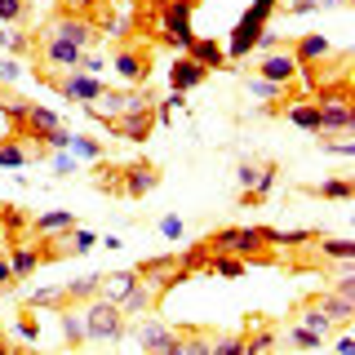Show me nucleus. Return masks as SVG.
Instances as JSON below:
<instances>
[{"label": "nucleus", "mask_w": 355, "mask_h": 355, "mask_svg": "<svg viewBox=\"0 0 355 355\" xmlns=\"http://www.w3.org/2000/svg\"><path fill=\"white\" fill-rule=\"evenodd\" d=\"M94 0H62V14H85Z\"/></svg>", "instance_id": "obj_33"}, {"label": "nucleus", "mask_w": 355, "mask_h": 355, "mask_svg": "<svg viewBox=\"0 0 355 355\" xmlns=\"http://www.w3.org/2000/svg\"><path fill=\"white\" fill-rule=\"evenodd\" d=\"M284 324H288V342H293V347H302V351H320V347H324V338H320L315 329L297 324V320H284Z\"/></svg>", "instance_id": "obj_26"}, {"label": "nucleus", "mask_w": 355, "mask_h": 355, "mask_svg": "<svg viewBox=\"0 0 355 355\" xmlns=\"http://www.w3.org/2000/svg\"><path fill=\"white\" fill-rule=\"evenodd\" d=\"M76 227V214H71V209H49V214H40V218H31V236H58V231H71Z\"/></svg>", "instance_id": "obj_18"}, {"label": "nucleus", "mask_w": 355, "mask_h": 355, "mask_svg": "<svg viewBox=\"0 0 355 355\" xmlns=\"http://www.w3.org/2000/svg\"><path fill=\"white\" fill-rule=\"evenodd\" d=\"M155 103L151 107H138V111H125V116H111V120H98L103 129L111 133H120V138H129V142H147L151 138V129H155Z\"/></svg>", "instance_id": "obj_7"}, {"label": "nucleus", "mask_w": 355, "mask_h": 355, "mask_svg": "<svg viewBox=\"0 0 355 355\" xmlns=\"http://www.w3.org/2000/svg\"><path fill=\"white\" fill-rule=\"evenodd\" d=\"M320 107V133H351L355 125V107L347 103H315Z\"/></svg>", "instance_id": "obj_15"}, {"label": "nucleus", "mask_w": 355, "mask_h": 355, "mask_svg": "<svg viewBox=\"0 0 355 355\" xmlns=\"http://www.w3.org/2000/svg\"><path fill=\"white\" fill-rule=\"evenodd\" d=\"M160 236L164 240H182V222H178V218H164L160 222Z\"/></svg>", "instance_id": "obj_32"}, {"label": "nucleus", "mask_w": 355, "mask_h": 355, "mask_svg": "<svg viewBox=\"0 0 355 355\" xmlns=\"http://www.w3.org/2000/svg\"><path fill=\"white\" fill-rule=\"evenodd\" d=\"M306 196H315V200H351V178L342 173V178H329V182H320V187H302Z\"/></svg>", "instance_id": "obj_24"}, {"label": "nucleus", "mask_w": 355, "mask_h": 355, "mask_svg": "<svg viewBox=\"0 0 355 355\" xmlns=\"http://www.w3.org/2000/svg\"><path fill=\"white\" fill-rule=\"evenodd\" d=\"M9 351H22V342H14V338H5V333H0V355H9Z\"/></svg>", "instance_id": "obj_34"}, {"label": "nucleus", "mask_w": 355, "mask_h": 355, "mask_svg": "<svg viewBox=\"0 0 355 355\" xmlns=\"http://www.w3.org/2000/svg\"><path fill=\"white\" fill-rule=\"evenodd\" d=\"M253 76H262V80H275V85H297V62L288 49H266L258 53V62H253Z\"/></svg>", "instance_id": "obj_10"}, {"label": "nucleus", "mask_w": 355, "mask_h": 355, "mask_svg": "<svg viewBox=\"0 0 355 355\" xmlns=\"http://www.w3.org/2000/svg\"><path fill=\"white\" fill-rule=\"evenodd\" d=\"M329 155H351V133H315Z\"/></svg>", "instance_id": "obj_28"}, {"label": "nucleus", "mask_w": 355, "mask_h": 355, "mask_svg": "<svg viewBox=\"0 0 355 355\" xmlns=\"http://www.w3.org/2000/svg\"><path fill=\"white\" fill-rule=\"evenodd\" d=\"M258 49L266 53V49H288V40L280 36V31H262V36H258Z\"/></svg>", "instance_id": "obj_31"}, {"label": "nucleus", "mask_w": 355, "mask_h": 355, "mask_svg": "<svg viewBox=\"0 0 355 355\" xmlns=\"http://www.w3.org/2000/svg\"><path fill=\"white\" fill-rule=\"evenodd\" d=\"M205 244L218 253H236L240 262H280L271 244V227H227V231H214Z\"/></svg>", "instance_id": "obj_1"}, {"label": "nucleus", "mask_w": 355, "mask_h": 355, "mask_svg": "<svg viewBox=\"0 0 355 355\" xmlns=\"http://www.w3.org/2000/svg\"><path fill=\"white\" fill-rule=\"evenodd\" d=\"M209 355H244V338L240 333H214L209 338Z\"/></svg>", "instance_id": "obj_27"}, {"label": "nucleus", "mask_w": 355, "mask_h": 355, "mask_svg": "<svg viewBox=\"0 0 355 355\" xmlns=\"http://www.w3.org/2000/svg\"><path fill=\"white\" fill-rule=\"evenodd\" d=\"M187 53H191L196 62H205L209 71H218V67H227V49H222L218 40H205V36H191V44H187Z\"/></svg>", "instance_id": "obj_19"}, {"label": "nucleus", "mask_w": 355, "mask_h": 355, "mask_svg": "<svg viewBox=\"0 0 355 355\" xmlns=\"http://www.w3.org/2000/svg\"><path fill=\"white\" fill-rule=\"evenodd\" d=\"M240 338H244V355L249 351H271V347H280V324H275L271 315H244Z\"/></svg>", "instance_id": "obj_11"}, {"label": "nucleus", "mask_w": 355, "mask_h": 355, "mask_svg": "<svg viewBox=\"0 0 355 355\" xmlns=\"http://www.w3.org/2000/svg\"><path fill=\"white\" fill-rule=\"evenodd\" d=\"M351 0H315V9H347Z\"/></svg>", "instance_id": "obj_35"}, {"label": "nucleus", "mask_w": 355, "mask_h": 355, "mask_svg": "<svg viewBox=\"0 0 355 355\" xmlns=\"http://www.w3.org/2000/svg\"><path fill=\"white\" fill-rule=\"evenodd\" d=\"M5 253H9V266H14V280H18V284L40 266V253H36V244H31V240H9Z\"/></svg>", "instance_id": "obj_17"}, {"label": "nucleus", "mask_w": 355, "mask_h": 355, "mask_svg": "<svg viewBox=\"0 0 355 355\" xmlns=\"http://www.w3.org/2000/svg\"><path fill=\"white\" fill-rule=\"evenodd\" d=\"M18 76H22V67H18L14 53H9V58H0V85H14Z\"/></svg>", "instance_id": "obj_30"}, {"label": "nucleus", "mask_w": 355, "mask_h": 355, "mask_svg": "<svg viewBox=\"0 0 355 355\" xmlns=\"http://www.w3.org/2000/svg\"><path fill=\"white\" fill-rule=\"evenodd\" d=\"M280 111L288 116V125H297V129H306V133H320V107H315V103L293 98V103H284Z\"/></svg>", "instance_id": "obj_20"}, {"label": "nucleus", "mask_w": 355, "mask_h": 355, "mask_svg": "<svg viewBox=\"0 0 355 355\" xmlns=\"http://www.w3.org/2000/svg\"><path fill=\"white\" fill-rule=\"evenodd\" d=\"M18 280H14V266H9V253H0V293H14Z\"/></svg>", "instance_id": "obj_29"}, {"label": "nucleus", "mask_w": 355, "mask_h": 355, "mask_svg": "<svg viewBox=\"0 0 355 355\" xmlns=\"http://www.w3.org/2000/svg\"><path fill=\"white\" fill-rule=\"evenodd\" d=\"M111 67H116V76H125L129 85H147L151 76V44L129 36V40H116L111 44Z\"/></svg>", "instance_id": "obj_4"}, {"label": "nucleus", "mask_w": 355, "mask_h": 355, "mask_svg": "<svg viewBox=\"0 0 355 355\" xmlns=\"http://www.w3.org/2000/svg\"><path fill=\"white\" fill-rule=\"evenodd\" d=\"M288 53H293V62H297V71H315L320 62L333 53V44L329 36H320V31H311V36H297V40H288Z\"/></svg>", "instance_id": "obj_12"}, {"label": "nucleus", "mask_w": 355, "mask_h": 355, "mask_svg": "<svg viewBox=\"0 0 355 355\" xmlns=\"http://www.w3.org/2000/svg\"><path fill=\"white\" fill-rule=\"evenodd\" d=\"M160 164L147 160V155H138V160H129V164H120V187H125V196L129 200H147L155 187H160Z\"/></svg>", "instance_id": "obj_6"}, {"label": "nucleus", "mask_w": 355, "mask_h": 355, "mask_svg": "<svg viewBox=\"0 0 355 355\" xmlns=\"http://www.w3.org/2000/svg\"><path fill=\"white\" fill-rule=\"evenodd\" d=\"M0 22H5V27H27L31 0H0Z\"/></svg>", "instance_id": "obj_25"}, {"label": "nucleus", "mask_w": 355, "mask_h": 355, "mask_svg": "<svg viewBox=\"0 0 355 355\" xmlns=\"http://www.w3.org/2000/svg\"><path fill=\"white\" fill-rule=\"evenodd\" d=\"M80 315H85V338L94 342V347H107V342H120V338L129 333V324H125L129 315L120 311V302H111V297H103V293H98V297H89Z\"/></svg>", "instance_id": "obj_2"}, {"label": "nucleus", "mask_w": 355, "mask_h": 355, "mask_svg": "<svg viewBox=\"0 0 355 355\" xmlns=\"http://www.w3.org/2000/svg\"><path fill=\"white\" fill-rule=\"evenodd\" d=\"M209 80V67L205 62H196L191 53H178L173 67H169V85H173V94H191L196 85H205Z\"/></svg>", "instance_id": "obj_14"}, {"label": "nucleus", "mask_w": 355, "mask_h": 355, "mask_svg": "<svg viewBox=\"0 0 355 355\" xmlns=\"http://www.w3.org/2000/svg\"><path fill=\"white\" fill-rule=\"evenodd\" d=\"M311 302L324 306V315L338 329H347L351 320H355V293H347V288H324V293H311Z\"/></svg>", "instance_id": "obj_13"}, {"label": "nucleus", "mask_w": 355, "mask_h": 355, "mask_svg": "<svg viewBox=\"0 0 355 355\" xmlns=\"http://www.w3.org/2000/svg\"><path fill=\"white\" fill-rule=\"evenodd\" d=\"M67 151H71L76 160H89V164L107 155V147H103L98 138H89V133H71V138H67Z\"/></svg>", "instance_id": "obj_23"}, {"label": "nucleus", "mask_w": 355, "mask_h": 355, "mask_svg": "<svg viewBox=\"0 0 355 355\" xmlns=\"http://www.w3.org/2000/svg\"><path fill=\"white\" fill-rule=\"evenodd\" d=\"M284 320H297V324H306V329H315L320 333V338H329V333L333 329H338V324H333V320L324 315V306H315V302H311V293L302 297V302H297L293 311H288V315Z\"/></svg>", "instance_id": "obj_16"}, {"label": "nucleus", "mask_w": 355, "mask_h": 355, "mask_svg": "<svg viewBox=\"0 0 355 355\" xmlns=\"http://www.w3.org/2000/svg\"><path fill=\"white\" fill-rule=\"evenodd\" d=\"M44 36H58V40H71V44H80V49H89V44H98L103 27L89 22L85 14H62V9H58V14L44 22Z\"/></svg>", "instance_id": "obj_5"}, {"label": "nucleus", "mask_w": 355, "mask_h": 355, "mask_svg": "<svg viewBox=\"0 0 355 355\" xmlns=\"http://www.w3.org/2000/svg\"><path fill=\"white\" fill-rule=\"evenodd\" d=\"M49 147H40L36 138H27V133H9V138H0V169H22V164L31 160H44Z\"/></svg>", "instance_id": "obj_9"}, {"label": "nucleus", "mask_w": 355, "mask_h": 355, "mask_svg": "<svg viewBox=\"0 0 355 355\" xmlns=\"http://www.w3.org/2000/svg\"><path fill=\"white\" fill-rule=\"evenodd\" d=\"M94 191L125 196V187H120V164H107V155H103V160H94Z\"/></svg>", "instance_id": "obj_21"}, {"label": "nucleus", "mask_w": 355, "mask_h": 355, "mask_svg": "<svg viewBox=\"0 0 355 355\" xmlns=\"http://www.w3.org/2000/svg\"><path fill=\"white\" fill-rule=\"evenodd\" d=\"M36 80L49 85L58 98H67V103H80V107L98 103V98H103V89H107L94 71H36Z\"/></svg>", "instance_id": "obj_3"}, {"label": "nucleus", "mask_w": 355, "mask_h": 355, "mask_svg": "<svg viewBox=\"0 0 355 355\" xmlns=\"http://www.w3.org/2000/svg\"><path fill=\"white\" fill-rule=\"evenodd\" d=\"M133 342H138L142 351H164V355H173L178 333H173V324H164L155 311H147V315H138V324H133Z\"/></svg>", "instance_id": "obj_8"}, {"label": "nucleus", "mask_w": 355, "mask_h": 355, "mask_svg": "<svg viewBox=\"0 0 355 355\" xmlns=\"http://www.w3.org/2000/svg\"><path fill=\"white\" fill-rule=\"evenodd\" d=\"M62 315V347H89V338H85V315L76 306H67L58 311Z\"/></svg>", "instance_id": "obj_22"}]
</instances>
